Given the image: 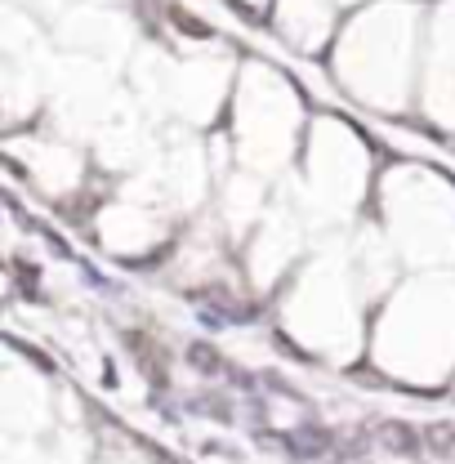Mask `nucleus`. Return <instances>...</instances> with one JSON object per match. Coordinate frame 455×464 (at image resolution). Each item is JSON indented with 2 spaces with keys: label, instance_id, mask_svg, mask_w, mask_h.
<instances>
[]
</instances>
